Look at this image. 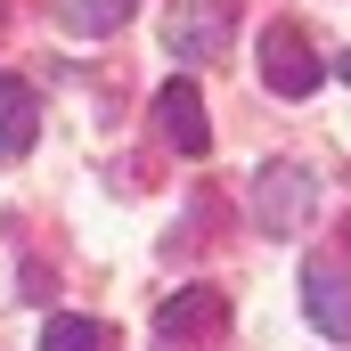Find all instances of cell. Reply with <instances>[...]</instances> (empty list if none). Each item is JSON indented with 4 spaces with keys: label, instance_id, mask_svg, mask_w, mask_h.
Wrapping results in <instances>:
<instances>
[{
    "label": "cell",
    "instance_id": "obj_1",
    "mask_svg": "<svg viewBox=\"0 0 351 351\" xmlns=\"http://www.w3.org/2000/svg\"><path fill=\"white\" fill-rule=\"evenodd\" d=\"M237 41V0H172L164 8V49L180 66H221Z\"/></svg>",
    "mask_w": 351,
    "mask_h": 351
},
{
    "label": "cell",
    "instance_id": "obj_10",
    "mask_svg": "<svg viewBox=\"0 0 351 351\" xmlns=\"http://www.w3.org/2000/svg\"><path fill=\"white\" fill-rule=\"evenodd\" d=\"M343 82H351V49H343Z\"/></svg>",
    "mask_w": 351,
    "mask_h": 351
},
{
    "label": "cell",
    "instance_id": "obj_9",
    "mask_svg": "<svg viewBox=\"0 0 351 351\" xmlns=\"http://www.w3.org/2000/svg\"><path fill=\"white\" fill-rule=\"evenodd\" d=\"M41 351H106V327H98V319H74V311H58V319L41 327Z\"/></svg>",
    "mask_w": 351,
    "mask_h": 351
},
{
    "label": "cell",
    "instance_id": "obj_2",
    "mask_svg": "<svg viewBox=\"0 0 351 351\" xmlns=\"http://www.w3.org/2000/svg\"><path fill=\"white\" fill-rule=\"evenodd\" d=\"M311 196H319V180L302 164H262L254 172V229L262 237H302L311 229Z\"/></svg>",
    "mask_w": 351,
    "mask_h": 351
},
{
    "label": "cell",
    "instance_id": "obj_3",
    "mask_svg": "<svg viewBox=\"0 0 351 351\" xmlns=\"http://www.w3.org/2000/svg\"><path fill=\"white\" fill-rule=\"evenodd\" d=\"M319 58H311V41H302V25H269L262 33V82L278 90V98H311L319 90Z\"/></svg>",
    "mask_w": 351,
    "mask_h": 351
},
{
    "label": "cell",
    "instance_id": "obj_6",
    "mask_svg": "<svg viewBox=\"0 0 351 351\" xmlns=\"http://www.w3.org/2000/svg\"><path fill=\"white\" fill-rule=\"evenodd\" d=\"M302 311H311V327H319V335L351 343V269H335V262L302 269Z\"/></svg>",
    "mask_w": 351,
    "mask_h": 351
},
{
    "label": "cell",
    "instance_id": "obj_5",
    "mask_svg": "<svg viewBox=\"0 0 351 351\" xmlns=\"http://www.w3.org/2000/svg\"><path fill=\"white\" fill-rule=\"evenodd\" d=\"M229 327V302L213 294V286H188V294H172L164 311H156V335L172 351H188V343H204V335H221Z\"/></svg>",
    "mask_w": 351,
    "mask_h": 351
},
{
    "label": "cell",
    "instance_id": "obj_12",
    "mask_svg": "<svg viewBox=\"0 0 351 351\" xmlns=\"http://www.w3.org/2000/svg\"><path fill=\"white\" fill-rule=\"evenodd\" d=\"M343 245H351V221H343Z\"/></svg>",
    "mask_w": 351,
    "mask_h": 351
},
{
    "label": "cell",
    "instance_id": "obj_4",
    "mask_svg": "<svg viewBox=\"0 0 351 351\" xmlns=\"http://www.w3.org/2000/svg\"><path fill=\"white\" fill-rule=\"evenodd\" d=\"M156 131L172 139L180 156H204V147H213V114H204V90H196V74H172V82L156 90Z\"/></svg>",
    "mask_w": 351,
    "mask_h": 351
},
{
    "label": "cell",
    "instance_id": "obj_7",
    "mask_svg": "<svg viewBox=\"0 0 351 351\" xmlns=\"http://www.w3.org/2000/svg\"><path fill=\"white\" fill-rule=\"evenodd\" d=\"M33 139H41V106H33V90L16 82V74H0V147L25 156Z\"/></svg>",
    "mask_w": 351,
    "mask_h": 351
},
{
    "label": "cell",
    "instance_id": "obj_8",
    "mask_svg": "<svg viewBox=\"0 0 351 351\" xmlns=\"http://www.w3.org/2000/svg\"><path fill=\"white\" fill-rule=\"evenodd\" d=\"M131 8H139V0H58V25L82 33V41H106V33L131 25Z\"/></svg>",
    "mask_w": 351,
    "mask_h": 351
},
{
    "label": "cell",
    "instance_id": "obj_11",
    "mask_svg": "<svg viewBox=\"0 0 351 351\" xmlns=\"http://www.w3.org/2000/svg\"><path fill=\"white\" fill-rule=\"evenodd\" d=\"M0 25H8V0H0Z\"/></svg>",
    "mask_w": 351,
    "mask_h": 351
}]
</instances>
